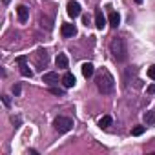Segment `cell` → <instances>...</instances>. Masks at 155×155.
<instances>
[{
    "mask_svg": "<svg viewBox=\"0 0 155 155\" xmlns=\"http://www.w3.org/2000/svg\"><path fill=\"white\" fill-rule=\"evenodd\" d=\"M95 82H97V88H99V91H101L102 95H110V93H113V90H115V79H113V75H111L106 68H102V69L97 73Z\"/></svg>",
    "mask_w": 155,
    "mask_h": 155,
    "instance_id": "6da1fadb",
    "label": "cell"
},
{
    "mask_svg": "<svg viewBox=\"0 0 155 155\" xmlns=\"http://www.w3.org/2000/svg\"><path fill=\"white\" fill-rule=\"evenodd\" d=\"M110 51H111V55H113V58L117 62H126L128 60V44H126V38L115 37L110 42Z\"/></svg>",
    "mask_w": 155,
    "mask_h": 155,
    "instance_id": "7a4b0ae2",
    "label": "cell"
},
{
    "mask_svg": "<svg viewBox=\"0 0 155 155\" xmlns=\"http://www.w3.org/2000/svg\"><path fill=\"white\" fill-rule=\"evenodd\" d=\"M53 126H55V130H57L58 133H68V131L73 128V120H71L69 117L60 115V117H57V119L53 120Z\"/></svg>",
    "mask_w": 155,
    "mask_h": 155,
    "instance_id": "3957f363",
    "label": "cell"
},
{
    "mask_svg": "<svg viewBox=\"0 0 155 155\" xmlns=\"http://www.w3.org/2000/svg\"><path fill=\"white\" fill-rule=\"evenodd\" d=\"M66 9H68V15H69L71 18L81 17V13H82V8H81V4L77 2V0H69L68 6H66Z\"/></svg>",
    "mask_w": 155,
    "mask_h": 155,
    "instance_id": "277c9868",
    "label": "cell"
},
{
    "mask_svg": "<svg viewBox=\"0 0 155 155\" xmlns=\"http://www.w3.org/2000/svg\"><path fill=\"white\" fill-rule=\"evenodd\" d=\"M17 62H18V66H20V73H22V77H33V71L29 69V66H28V57H17Z\"/></svg>",
    "mask_w": 155,
    "mask_h": 155,
    "instance_id": "5b68a950",
    "label": "cell"
},
{
    "mask_svg": "<svg viewBox=\"0 0 155 155\" xmlns=\"http://www.w3.org/2000/svg\"><path fill=\"white\" fill-rule=\"evenodd\" d=\"M60 35H62L64 38H71V37H75V35H77V26H75V24H62V28H60Z\"/></svg>",
    "mask_w": 155,
    "mask_h": 155,
    "instance_id": "8992f818",
    "label": "cell"
},
{
    "mask_svg": "<svg viewBox=\"0 0 155 155\" xmlns=\"http://www.w3.org/2000/svg\"><path fill=\"white\" fill-rule=\"evenodd\" d=\"M42 82H44V84H48V86H57V84H58V73H55V71L44 73Z\"/></svg>",
    "mask_w": 155,
    "mask_h": 155,
    "instance_id": "52a82bcc",
    "label": "cell"
},
{
    "mask_svg": "<svg viewBox=\"0 0 155 155\" xmlns=\"http://www.w3.org/2000/svg\"><path fill=\"white\" fill-rule=\"evenodd\" d=\"M60 82L64 84V88H73V86H75V82H77V79H75V75H73V73L66 71V73L62 75V79H60Z\"/></svg>",
    "mask_w": 155,
    "mask_h": 155,
    "instance_id": "ba28073f",
    "label": "cell"
},
{
    "mask_svg": "<svg viewBox=\"0 0 155 155\" xmlns=\"http://www.w3.org/2000/svg\"><path fill=\"white\" fill-rule=\"evenodd\" d=\"M17 17H18V22H20V24L28 22V18H29V9H28L26 6H18V8H17Z\"/></svg>",
    "mask_w": 155,
    "mask_h": 155,
    "instance_id": "9c48e42d",
    "label": "cell"
},
{
    "mask_svg": "<svg viewBox=\"0 0 155 155\" xmlns=\"http://www.w3.org/2000/svg\"><path fill=\"white\" fill-rule=\"evenodd\" d=\"M37 57H38V60H37V66H38V69H42V64L46 66V64H48V60H49V57H48V51H46V49H38V51H37Z\"/></svg>",
    "mask_w": 155,
    "mask_h": 155,
    "instance_id": "30bf717a",
    "label": "cell"
},
{
    "mask_svg": "<svg viewBox=\"0 0 155 155\" xmlns=\"http://www.w3.org/2000/svg\"><path fill=\"white\" fill-rule=\"evenodd\" d=\"M93 73H95V66H93L91 62H84V64H82V75L86 77V79H91Z\"/></svg>",
    "mask_w": 155,
    "mask_h": 155,
    "instance_id": "8fae6325",
    "label": "cell"
},
{
    "mask_svg": "<svg viewBox=\"0 0 155 155\" xmlns=\"http://www.w3.org/2000/svg\"><path fill=\"white\" fill-rule=\"evenodd\" d=\"M95 26H97V29H102L106 26V18L102 15V9H97L95 11Z\"/></svg>",
    "mask_w": 155,
    "mask_h": 155,
    "instance_id": "7c38bea8",
    "label": "cell"
},
{
    "mask_svg": "<svg viewBox=\"0 0 155 155\" xmlns=\"http://www.w3.org/2000/svg\"><path fill=\"white\" fill-rule=\"evenodd\" d=\"M55 64H57L58 69H66L68 68V57H66V53H58L57 58H55Z\"/></svg>",
    "mask_w": 155,
    "mask_h": 155,
    "instance_id": "4fadbf2b",
    "label": "cell"
},
{
    "mask_svg": "<svg viewBox=\"0 0 155 155\" xmlns=\"http://www.w3.org/2000/svg\"><path fill=\"white\" fill-rule=\"evenodd\" d=\"M120 24V15L117 11H110V26L111 28H119Z\"/></svg>",
    "mask_w": 155,
    "mask_h": 155,
    "instance_id": "5bb4252c",
    "label": "cell"
},
{
    "mask_svg": "<svg viewBox=\"0 0 155 155\" xmlns=\"http://www.w3.org/2000/svg\"><path fill=\"white\" fill-rule=\"evenodd\" d=\"M111 122H113V119H111L110 115H104V117H101V119H99V128L108 130V128L111 126Z\"/></svg>",
    "mask_w": 155,
    "mask_h": 155,
    "instance_id": "9a60e30c",
    "label": "cell"
},
{
    "mask_svg": "<svg viewBox=\"0 0 155 155\" xmlns=\"http://www.w3.org/2000/svg\"><path fill=\"white\" fill-rule=\"evenodd\" d=\"M144 124H146V126H151V124H155V111H153V110L144 113Z\"/></svg>",
    "mask_w": 155,
    "mask_h": 155,
    "instance_id": "2e32d148",
    "label": "cell"
},
{
    "mask_svg": "<svg viewBox=\"0 0 155 155\" xmlns=\"http://www.w3.org/2000/svg\"><path fill=\"white\" fill-rule=\"evenodd\" d=\"M144 130H146V126H135V128L131 130V135H133V137H139V135L144 133Z\"/></svg>",
    "mask_w": 155,
    "mask_h": 155,
    "instance_id": "e0dca14e",
    "label": "cell"
},
{
    "mask_svg": "<svg viewBox=\"0 0 155 155\" xmlns=\"http://www.w3.org/2000/svg\"><path fill=\"white\" fill-rule=\"evenodd\" d=\"M49 93H53V95H57V97H64V90L55 88V86H49Z\"/></svg>",
    "mask_w": 155,
    "mask_h": 155,
    "instance_id": "ac0fdd59",
    "label": "cell"
},
{
    "mask_svg": "<svg viewBox=\"0 0 155 155\" xmlns=\"http://www.w3.org/2000/svg\"><path fill=\"white\" fill-rule=\"evenodd\" d=\"M11 91H13V95H15V97H18V95H20V91H22V86H20V84H13Z\"/></svg>",
    "mask_w": 155,
    "mask_h": 155,
    "instance_id": "d6986e66",
    "label": "cell"
},
{
    "mask_svg": "<svg viewBox=\"0 0 155 155\" xmlns=\"http://www.w3.org/2000/svg\"><path fill=\"white\" fill-rule=\"evenodd\" d=\"M148 77H150V79H151V81H155V64L148 68Z\"/></svg>",
    "mask_w": 155,
    "mask_h": 155,
    "instance_id": "ffe728a7",
    "label": "cell"
},
{
    "mask_svg": "<svg viewBox=\"0 0 155 155\" xmlns=\"http://www.w3.org/2000/svg\"><path fill=\"white\" fill-rule=\"evenodd\" d=\"M2 102H4V106H6V108H9V106H11V101H9V97H8V95H2Z\"/></svg>",
    "mask_w": 155,
    "mask_h": 155,
    "instance_id": "44dd1931",
    "label": "cell"
},
{
    "mask_svg": "<svg viewBox=\"0 0 155 155\" xmlns=\"http://www.w3.org/2000/svg\"><path fill=\"white\" fill-rule=\"evenodd\" d=\"M153 93H155V84L148 86V95H153Z\"/></svg>",
    "mask_w": 155,
    "mask_h": 155,
    "instance_id": "7402d4cb",
    "label": "cell"
},
{
    "mask_svg": "<svg viewBox=\"0 0 155 155\" xmlns=\"http://www.w3.org/2000/svg\"><path fill=\"white\" fill-rule=\"evenodd\" d=\"M133 2H135V4H142V2H144V0H133Z\"/></svg>",
    "mask_w": 155,
    "mask_h": 155,
    "instance_id": "603a6c76",
    "label": "cell"
},
{
    "mask_svg": "<svg viewBox=\"0 0 155 155\" xmlns=\"http://www.w3.org/2000/svg\"><path fill=\"white\" fill-rule=\"evenodd\" d=\"M2 2H4V6H8V4L11 2V0H2Z\"/></svg>",
    "mask_w": 155,
    "mask_h": 155,
    "instance_id": "cb8c5ba5",
    "label": "cell"
}]
</instances>
